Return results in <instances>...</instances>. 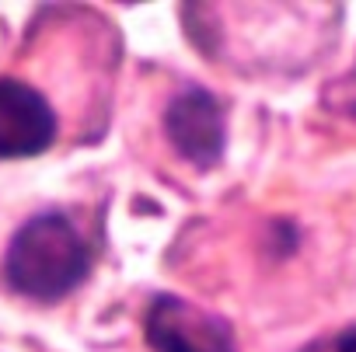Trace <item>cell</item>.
<instances>
[{"instance_id":"1","label":"cell","mask_w":356,"mask_h":352,"mask_svg":"<svg viewBox=\"0 0 356 352\" xmlns=\"http://www.w3.org/2000/svg\"><path fill=\"white\" fill-rule=\"evenodd\" d=\"M91 272V248L77 224L60 213H39L18 227L8 244L4 279L15 293L35 303H56L70 296Z\"/></svg>"},{"instance_id":"2","label":"cell","mask_w":356,"mask_h":352,"mask_svg":"<svg viewBox=\"0 0 356 352\" xmlns=\"http://www.w3.org/2000/svg\"><path fill=\"white\" fill-rule=\"evenodd\" d=\"M143 338L154 352H238V338L224 317L175 293H157L150 300Z\"/></svg>"},{"instance_id":"3","label":"cell","mask_w":356,"mask_h":352,"mask_svg":"<svg viewBox=\"0 0 356 352\" xmlns=\"http://www.w3.org/2000/svg\"><path fill=\"white\" fill-rule=\"evenodd\" d=\"M161 126L171 150L196 171H213L220 164L227 146V115L207 87L178 91L168 101Z\"/></svg>"},{"instance_id":"4","label":"cell","mask_w":356,"mask_h":352,"mask_svg":"<svg viewBox=\"0 0 356 352\" xmlns=\"http://www.w3.org/2000/svg\"><path fill=\"white\" fill-rule=\"evenodd\" d=\"M60 122L42 91L18 77H0V160L39 157L56 143Z\"/></svg>"},{"instance_id":"5","label":"cell","mask_w":356,"mask_h":352,"mask_svg":"<svg viewBox=\"0 0 356 352\" xmlns=\"http://www.w3.org/2000/svg\"><path fill=\"white\" fill-rule=\"evenodd\" d=\"M335 352H356V328H349V331H342V335H339Z\"/></svg>"}]
</instances>
